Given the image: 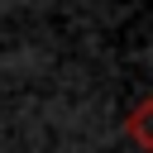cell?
<instances>
[{
  "label": "cell",
  "mask_w": 153,
  "mask_h": 153,
  "mask_svg": "<svg viewBox=\"0 0 153 153\" xmlns=\"http://www.w3.org/2000/svg\"><path fill=\"white\" fill-rule=\"evenodd\" d=\"M124 129H129V139L143 148V153H153V96H143L134 110H129V120H124Z\"/></svg>",
  "instance_id": "cell-1"
}]
</instances>
